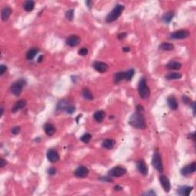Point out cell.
Listing matches in <instances>:
<instances>
[{
    "instance_id": "cell-1",
    "label": "cell",
    "mask_w": 196,
    "mask_h": 196,
    "mask_svg": "<svg viewBox=\"0 0 196 196\" xmlns=\"http://www.w3.org/2000/svg\"><path fill=\"white\" fill-rule=\"evenodd\" d=\"M143 113H144V108L141 105H137L136 111L131 115L130 120L128 121L130 126L139 130L146 129V124L143 116Z\"/></svg>"
},
{
    "instance_id": "cell-2",
    "label": "cell",
    "mask_w": 196,
    "mask_h": 196,
    "mask_svg": "<svg viewBox=\"0 0 196 196\" xmlns=\"http://www.w3.org/2000/svg\"><path fill=\"white\" fill-rule=\"evenodd\" d=\"M138 93L143 100L148 99L150 96V90L147 84L146 79L145 78H141L138 84Z\"/></svg>"
},
{
    "instance_id": "cell-3",
    "label": "cell",
    "mask_w": 196,
    "mask_h": 196,
    "mask_svg": "<svg viewBox=\"0 0 196 196\" xmlns=\"http://www.w3.org/2000/svg\"><path fill=\"white\" fill-rule=\"evenodd\" d=\"M124 9H125L124 6H123L121 4H117L113 9L112 11L107 15V16L106 17V22L107 23H111L116 21V19H118V18L121 15Z\"/></svg>"
},
{
    "instance_id": "cell-4",
    "label": "cell",
    "mask_w": 196,
    "mask_h": 196,
    "mask_svg": "<svg viewBox=\"0 0 196 196\" xmlns=\"http://www.w3.org/2000/svg\"><path fill=\"white\" fill-rule=\"evenodd\" d=\"M26 85V80L24 78H20L17 81L14 82L10 87L11 93L15 97H19L22 91L23 88Z\"/></svg>"
},
{
    "instance_id": "cell-5",
    "label": "cell",
    "mask_w": 196,
    "mask_h": 196,
    "mask_svg": "<svg viewBox=\"0 0 196 196\" xmlns=\"http://www.w3.org/2000/svg\"><path fill=\"white\" fill-rule=\"evenodd\" d=\"M152 165L159 172H162L164 170L163 164H162V157L158 150H156L153 153L152 158Z\"/></svg>"
},
{
    "instance_id": "cell-6",
    "label": "cell",
    "mask_w": 196,
    "mask_h": 196,
    "mask_svg": "<svg viewBox=\"0 0 196 196\" xmlns=\"http://www.w3.org/2000/svg\"><path fill=\"white\" fill-rule=\"evenodd\" d=\"M190 35V33L186 29H181V30L175 31L174 32L171 33L169 34V37L171 39L173 40H181V39H185L189 38Z\"/></svg>"
},
{
    "instance_id": "cell-7",
    "label": "cell",
    "mask_w": 196,
    "mask_h": 196,
    "mask_svg": "<svg viewBox=\"0 0 196 196\" xmlns=\"http://www.w3.org/2000/svg\"><path fill=\"white\" fill-rule=\"evenodd\" d=\"M126 173V169L125 168L121 167V166H116V167L112 168L111 170H109L108 175L111 177L118 178L121 177Z\"/></svg>"
},
{
    "instance_id": "cell-8",
    "label": "cell",
    "mask_w": 196,
    "mask_h": 196,
    "mask_svg": "<svg viewBox=\"0 0 196 196\" xmlns=\"http://www.w3.org/2000/svg\"><path fill=\"white\" fill-rule=\"evenodd\" d=\"M196 170V162H193L189 165H187L181 169V174L184 176H187L194 173Z\"/></svg>"
},
{
    "instance_id": "cell-9",
    "label": "cell",
    "mask_w": 196,
    "mask_h": 196,
    "mask_svg": "<svg viewBox=\"0 0 196 196\" xmlns=\"http://www.w3.org/2000/svg\"><path fill=\"white\" fill-rule=\"evenodd\" d=\"M47 158H48V161L52 163H55L58 160L60 159V156L58 152L54 149H50L47 152Z\"/></svg>"
},
{
    "instance_id": "cell-10",
    "label": "cell",
    "mask_w": 196,
    "mask_h": 196,
    "mask_svg": "<svg viewBox=\"0 0 196 196\" xmlns=\"http://www.w3.org/2000/svg\"><path fill=\"white\" fill-rule=\"evenodd\" d=\"M89 174V169L85 166H80L78 167L74 171V175L80 179H84L87 177Z\"/></svg>"
},
{
    "instance_id": "cell-11",
    "label": "cell",
    "mask_w": 196,
    "mask_h": 196,
    "mask_svg": "<svg viewBox=\"0 0 196 196\" xmlns=\"http://www.w3.org/2000/svg\"><path fill=\"white\" fill-rule=\"evenodd\" d=\"M159 182L161 183V185L163 188L164 191L166 192V193H169L170 192V189H171V184H170L169 179H168L167 176L163 175H161L159 177Z\"/></svg>"
},
{
    "instance_id": "cell-12",
    "label": "cell",
    "mask_w": 196,
    "mask_h": 196,
    "mask_svg": "<svg viewBox=\"0 0 196 196\" xmlns=\"http://www.w3.org/2000/svg\"><path fill=\"white\" fill-rule=\"evenodd\" d=\"M136 168L139 173H141L143 176H146L148 175V166L144 160L139 159L136 162Z\"/></svg>"
},
{
    "instance_id": "cell-13",
    "label": "cell",
    "mask_w": 196,
    "mask_h": 196,
    "mask_svg": "<svg viewBox=\"0 0 196 196\" xmlns=\"http://www.w3.org/2000/svg\"><path fill=\"white\" fill-rule=\"evenodd\" d=\"M93 67L97 71L100 73H105L109 69V66L106 63L101 62V61H94L93 64Z\"/></svg>"
},
{
    "instance_id": "cell-14",
    "label": "cell",
    "mask_w": 196,
    "mask_h": 196,
    "mask_svg": "<svg viewBox=\"0 0 196 196\" xmlns=\"http://www.w3.org/2000/svg\"><path fill=\"white\" fill-rule=\"evenodd\" d=\"M80 38L78 35H70L68 38H67L66 44L68 46L73 48V47H76L78 45L80 44Z\"/></svg>"
},
{
    "instance_id": "cell-15",
    "label": "cell",
    "mask_w": 196,
    "mask_h": 196,
    "mask_svg": "<svg viewBox=\"0 0 196 196\" xmlns=\"http://www.w3.org/2000/svg\"><path fill=\"white\" fill-rule=\"evenodd\" d=\"M11 13H12V9L10 7H5L4 9H2V11H1V18H2V21H8Z\"/></svg>"
},
{
    "instance_id": "cell-16",
    "label": "cell",
    "mask_w": 196,
    "mask_h": 196,
    "mask_svg": "<svg viewBox=\"0 0 196 196\" xmlns=\"http://www.w3.org/2000/svg\"><path fill=\"white\" fill-rule=\"evenodd\" d=\"M167 103L169 108L171 109V110H172V111L177 110L178 107H179V103H178L177 101H176V99H175V97H173V96H170V97H168Z\"/></svg>"
},
{
    "instance_id": "cell-17",
    "label": "cell",
    "mask_w": 196,
    "mask_h": 196,
    "mask_svg": "<svg viewBox=\"0 0 196 196\" xmlns=\"http://www.w3.org/2000/svg\"><path fill=\"white\" fill-rule=\"evenodd\" d=\"M105 118V112L103 110H100V111H96L93 113V119L95 120L96 122L97 123H102Z\"/></svg>"
},
{
    "instance_id": "cell-18",
    "label": "cell",
    "mask_w": 196,
    "mask_h": 196,
    "mask_svg": "<svg viewBox=\"0 0 196 196\" xmlns=\"http://www.w3.org/2000/svg\"><path fill=\"white\" fill-rule=\"evenodd\" d=\"M192 186H182L178 189L177 192L180 195L189 196L190 195L191 192L192 191Z\"/></svg>"
},
{
    "instance_id": "cell-19",
    "label": "cell",
    "mask_w": 196,
    "mask_h": 196,
    "mask_svg": "<svg viewBox=\"0 0 196 196\" xmlns=\"http://www.w3.org/2000/svg\"><path fill=\"white\" fill-rule=\"evenodd\" d=\"M44 130L48 136H52L56 132L55 126L51 123H46L44 126Z\"/></svg>"
},
{
    "instance_id": "cell-20",
    "label": "cell",
    "mask_w": 196,
    "mask_h": 196,
    "mask_svg": "<svg viewBox=\"0 0 196 196\" xmlns=\"http://www.w3.org/2000/svg\"><path fill=\"white\" fill-rule=\"evenodd\" d=\"M174 16H175V12L173 11H169L162 15V19L163 22H165L166 24H169Z\"/></svg>"
},
{
    "instance_id": "cell-21",
    "label": "cell",
    "mask_w": 196,
    "mask_h": 196,
    "mask_svg": "<svg viewBox=\"0 0 196 196\" xmlns=\"http://www.w3.org/2000/svg\"><path fill=\"white\" fill-rule=\"evenodd\" d=\"M25 106H26V101H25V100H20V101H17V102L15 103V106L11 109V112L16 113L18 111H19V110L24 108Z\"/></svg>"
},
{
    "instance_id": "cell-22",
    "label": "cell",
    "mask_w": 196,
    "mask_h": 196,
    "mask_svg": "<svg viewBox=\"0 0 196 196\" xmlns=\"http://www.w3.org/2000/svg\"><path fill=\"white\" fill-rule=\"evenodd\" d=\"M115 146V141L112 139H105L102 142V147L106 149H112Z\"/></svg>"
},
{
    "instance_id": "cell-23",
    "label": "cell",
    "mask_w": 196,
    "mask_h": 196,
    "mask_svg": "<svg viewBox=\"0 0 196 196\" xmlns=\"http://www.w3.org/2000/svg\"><path fill=\"white\" fill-rule=\"evenodd\" d=\"M182 67V65L179 62L177 61H171L166 65V68L168 70H180Z\"/></svg>"
},
{
    "instance_id": "cell-24",
    "label": "cell",
    "mask_w": 196,
    "mask_h": 196,
    "mask_svg": "<svg viewBox=\"0 0 196 196\" xmlns=\"http://www.w3.org/2000/svg\"><path fill=\"white\" fill-rule=\"evenodd\" d=\"M39 50L37 48H32L27 52L26 53V58L28 60H32L35 56H36L37 54L38 53Z\"/></svg>"
},
{
    "instance_id": "cell-25",
    "label": "cell",
    "mask_w": 196,
    "mask_h": 196,
    "mask_svg": "<svg viewBox=\"0 0 196 196\" xmlns=\"http://www.w3.org/2000/svg\"><path fill=\"white\" fill-rule=\"evenodd\" d=\"M34 6H35V2L32 0H28L26 2H25L24 3V9L26 11L29 12V11H32L34 9Z\"/></svg>"
},
{
    "instance_id": "cell-26",
    "label": "cell",
    "mask_w": 196,
    "mask_h": 196,
    "mask_svg": "<svg viewBox=\"0 0 196 196\" xmlns=\"http://www.w3.org/2000/svg\"><path fill=\"white\" fill-rule=\"evenodd\" d=\"M174 48H175L174 45L169 42H162V44L159 46V48L162 51H172L174 49Z\"/></svg>"
},
{
    "instance_id": "cell-27",
    "label": "cell",
    "mask_w": 196,
    "mask_h": 196,
    "mask_svg": "<svg viewBox=\"0 0 196 196\" xmlns=\"http://www.w3.org/2000/svg\"><path fill=\"white\" fill-rule=\"evenodd\" d=\"M124 79H125V72H123V71L116 73L113 77V80H114L115 84H119L120 81H122Z\"/></svg>"
},
{
    "instance_id": "cell-28",
    "label": "cell",
    "mask_w": 196,
    "mask_h": 196,
    "mask_svg": "<svg viewBox=\"0 0 196 196\" xmlns=\"http://www.w3.org/2000/svg\"><path fill=\"white\" fill-rule=\"evenodd\" d=\"M68 106L67 101L65 100H61L58 103H57L56 106V111H65L66 107Z\"/></svg>"
},
{
    "instance_id": "cell-29",
    "label": "cell",
    "mask_w": 196,
    "mask_h": 196,
    "mask_svg": "<svg viewBox=\"0 0 196 196\" xmlns=\"http://www.w3.org/2000/svg\"><path fill=\"white\" fill-rule=\"evenodd\" d=\"M181 78H182V74L177 72L169 73V74H167L166 75V78L169 80H177V79H180Z\"/></svg>"
},
{
    "instance_id": "cell-30",
    "label": "cell",
    "mask_w": 196,
    "mask_h": 196,
    "mask_svg": "<svg viewBox=\"0 0 196 196\" xmlns=\"http://www.w3.org/2000/svg\"><path fill=\"white\" fill-rule=\"evenodd\" d=\"M82 96L86 100H89V101L93 100V94H92L91 91L88 88H84V89L82 90Z\"/></svg>"
},
{
    "instance_id": "cell-31",
    "label": "cell",
    "mask_w": 196,
    "mask_h": 196,
    "mask_svg": "<svg viewBox=\"0 0 196 196\" xmlns=\"http://www.w3.org/2000/svg\"><path fill=\"white\" fill-rule=\"evenodd\" d=\"M134 74H135V70L133 69L128 70L127 71L125 72V80H127V81H130L134 76Z\"/></svg>"
},
{
    "instance_id": "cell-32",
    "label": "cell",
    "mask_w": 196,
    "mask_h": 196,
    "mask_svg": "<svg viewBox=\"0 0 196 196\" xmlns=\"http://www.w3.org/2000/svg\"><path fill=\"white\" fill-rule=\"evenodd\" d=\"M92 138V136L90 133H84V135L82 136L81 137H80V141H82L83 143H88L90 141V139H91Z\"/></svg>"
},
{
    "instance_id": "cell-33",
    "label": "cell",
    "mask_w": 196,
    "mask_h": 196,
    "mask_svg": "<svg viewBox=\"0 0 196 196\" xmlns=\"http://www.w3.org/2000/svg\"><path fill=\"white\" fill-rule=\"evenodd\" d=\"M65 17L67 19H68L69 21H72L74 17V10L69 9L65 12Z\"/></svg>"
},
{
    "instance_id": "cell-34",
    "label": "cell",
    "mask_w": 196,
    "mask_h": 196,
    "mask_svg": "<svg viewBox=\"0 0 196 196\" xmlns=\"http://www.w3.org/2000/svg\"><path fill=\"white\" fill-rule=\"evenodd\" d=\"M74 111H75V107L72 105H68L65 109V112L68 114H72L73 113H74Z\"/></svg>"
},
{
    "instance_id": "cell-35",
    "label": "cell",
    "mask_w": 196,
    "mask_h": 196,
    "mask_svg": "<svg viewBox=\"0 0 196 196\" xmlns=\"http://www.w3.org/2000/svg\"><path fill=\"white\" fill-rule=\"evenodd\" d=\"M88 49L87 48H81L78 51V55L80 56H86L88 55Z\"/></svg>"
},
{
    "instance_id": "cell-36",
    "label": "cell",
    "mask_w": 196,
    "mask_h": 196,
    "mask_svg": "<svg viewBox=\"0 0 196 196\" xmlns=\"http://www.w3.org/2000/svg\"><path fill=\"white\" fill-rule=\"evenodd\" d=\"M20 131H21V127L19 126H14V127L11 128V133L13 134V135H18L19 133H20Z\"/></svg>"
},
{
    "instance_id": "cell-37",
    "label": "cell",
    "mask_w": 196,
    "mask_h": 196,
    "mask_svg": "<svg viewBox=\"0 0 196 196\" xmlns=\"http://www.w3.org/2000/svg\"><path fill=\"white\" fill-rule=\"evenodd\" d=\"M6 70H7V66L4 65H0V75H3Z\"/></svg>"
},
{
    "instance_id": "cell-38",
    "label": "cell",
    "mask_w": 196,
    "mask_h": 196,
    "mask_svg": "<svg viewBox=\"0 0 196 196\" xmlns=\"http://www.w3.org/2000/svg\"><path fill=\"white\" fill-rule=\"evenodd\" d=\"M56 172H57V170H56L55 168H50L48 169V173L49 175H55Z\"/></svg>"
},
{
    "instance_id": "cell-39",
    "label": "cell",
    "mask_w": 196,
    "mask_h": 196,
    "mask_svg": "<svg viewBox=\"0 0 196 196\" xmlns=\"http://www.w3.org/2000/svg\"><path fill=\"white\" fill-rule=\"evenodd\" d=\"M99 180L102 182H112L113 179L111 177H100Z\"/></svg>"
},
{
    "instance_id": "cell-40",
    "label": "cell",
    "mask_w": 196,
    "mask_h": 196,
    "mask_svg": "<svg viewBox=\"0 0 196 196\" xmlns=\"http://www.w3.org/2000/svg\"><path fill=\"white\" fill-rule=\"evenodd\" d=\"M143 195H150V196H153V195H156V193L154 191L152 190V189H150V190H149L146 193H143Z\"/></svg>"
},
{
    "instance_id": "cell-41",
    "label": "cell",
    "mask_w": 196,
    "mask_h": 196,
    "mask_svg": "<svg viewBox=\"0 0 196 196\" xmlns=\"http://www.w3.org/2000/svg\"><path fill=\"white\" fill-rule=\"evenodd\" d=\"M126 36H127V34H126V32H122L118 34L117 38H118L119 40H123V39H124V38H126Z\"/></svg>"
},
{
    "instance_id": "cell-42",
    "label": "cell",
    "mask_w": 196,
    "mask_h": 196,
    "mask_svg": "<svg viewBox=\"0 0 196 196\" xmlns=\"http://www.w3.org/2000/svg\"><path fill=\"white\" fill-rule=\"evenodd\" d=\"M182 101L185 103V104H189V103H190V99H189L188 97H186V96H183Z\"/></svg>"
},
{
    "instance_id": "cell-43",
    "label": "cell",
    "mask_w": 196,
    "mask_h": 196,
    "mask_svg": "<svg viewBox=\"0 0 196 196\" xmlns=\"http://www.w3.org/2000/svg\"><path fill=\"white\" fill-rule=\"evenodd\" d=\"M0 162H1V163H0V167L1 168H3L4 166L7 165V162H6V160L4 159H2V158L1 159H0Z\"/></svg>"
},
{
    "instance_id": "cell-44",
    "label": "cell",
    "mask_w": 196,
    "mask_h": 196,
    "mask_svg": "<svg viewBox=\"0 0 196 196\" xmlns=\"http://www.w3.org/2000/svg\"><path fill=\"white\" fill-rule=\"evenodd\" d=\"M113 189H114V190L116 191H117V192H119V191H121V190H123V188L121 186H120V185H115L114 186V188H113Z\"/></svg>"
},
{
    "instance_id": "cell-45",
    "label": "cell",
    "mask_w": 196,
    "mask_h": 196,
    "mask_svg": "<svg viewBox=\"0 0 196 196\" xmlns=\"http://www.w3.org/2000/svg\"><path fill=\"white\" fill-rule=\"evenodd\" d=\"M191 106H192V110H193V115H195V102H192V104H191Z\"/></svg>"
},
{
    "instance_id": "cell-46",
    "label": "cell",
    "mask_w": 196,
    "mask_h": 196,
    "mask_svg": "<svg viewBox=\"0 0 196 196\" xmlns=\"http://www.w3.org/2000/svg\"><path fill=\"white\" fill-rule=\"evenodd\" d=\"M189 136H190V138L192 139L194 142H195V133H191V134H189Z\"/></svg>"
},
{
    "instance_id": "cell-47",
    "label": "cell",
    "mask_w": 196,
    "mask_h": 196,
    "mask_svg": "<svg viewBox=\"0 0 196 196\" xmlns=\"http://www.w3.org/2000/svg\"><path fill=\"white\" fill-rule=\"evenodd\" d=\"M122 49H123V51L124 52H130V48H129V47H123Z\"/></svg>"
},
{
    "instance_id": "cell-48",
    "label": "cell",
    "mask_w": 196,
    "mask_h": 196,
    "mask_svg": "<svg viewBox=\"0 0 196 196\" xmlns=\"http://www.w3.org/2000/svg\"><path fill=\"white\" fill-rule=\"evenodd\" d=\"M92 3H93V2H92V1H87V2H86V4H87V6H88L89 8L91 7Z\"/></svg>"
},
{
    "instance_id": "cell-49",
    "label": "cell",
    "mask_w": 196,
    "mask_h": 196,
    "mask_svg": "<svg viewBox=\"0 0 196 196\" xmlns=\"http://www.w3.org/2000/svg\"><path fill=\"white\" fill-rule=\"evenodd\" d=\"M0 111H1V113H0V116H2V115H3V113H4V108L2 106H1V108H0Z\"/></svg>"
},
{
    "instance_id": "cell-50",
    "label": "cell",
    "mask_w": 196,
    "mask_h": 196,
    "mask_svg": "<svg viewBox=\"0 0 196 196\" xmlns=\"http://www.w3.org/2000/svg\"><path fill=\"white\" fill-rule=\"evenodd\" d=\"M42 59H43V55H41L40 57H38V63H41V62H42Z\"/></svg>"
}]
</instances>
